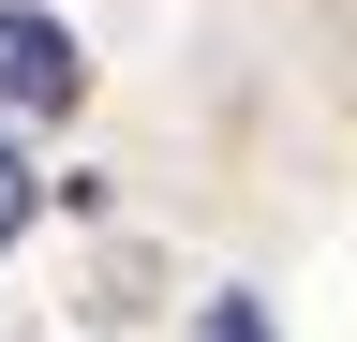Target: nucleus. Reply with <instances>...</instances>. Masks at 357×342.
Masks as SVG:
<instances>
[{"label": "nucleus", "instance_id": "f257e3e1", "mask_svg": "<svg viewBox=\"0 0 357 342\" xmlns=\"http://www.w3.org/2000/svg\"><path fill=\"white\" fill-rule=\"evenodd\" d=\"M75 90H89V45L45 0H0V119H75Z\"/></svg>", "mask_w": 357, "mask_h": 342}, {"label": "nucleus", "instance_id": "f03ea898", "mask_svg": "<svg viewBox=\"0 0 357 342\" xmlns=\"http://www.w3.org/2000/svg\"><path fill=\"white\" fill-rule=\"evenodd\" d=\"M30 208H45V179H30V149H15V134H0V253H15V238H30Z\"/></svg>", "mask_w": 357, "mask_h": 342}, {"label": "nucleus", "instance_id": "7ed1b4c3", "mask_svg": "<svg viewBox=\"0 0 357 342\" xmlns=\"http://www.w3.org/2000/svg\"><path fill=\"white\" fill-rule=\"evenodd\" d=\"M208 342H268V313H253V297H223V313H208Z\"/></svg>", "mask_w": 357, "mask_h": 342}]
</instances>
